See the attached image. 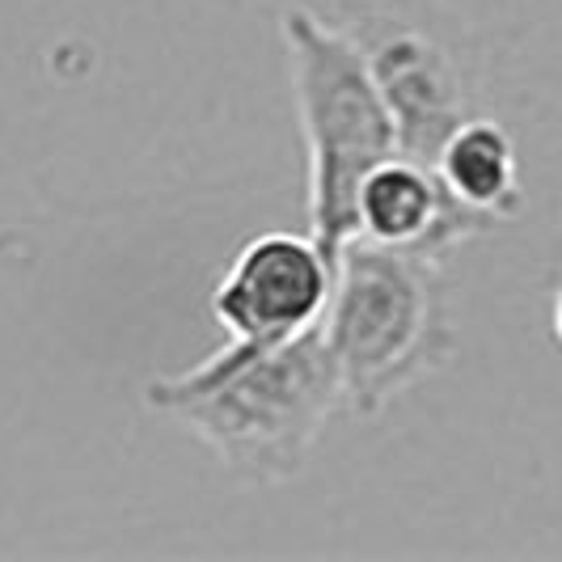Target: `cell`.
Wrapping results in <instances>:
<instances>
[{
	"mask_svg": "<svg viewBox=\"0 0 562 562\" xmlns=\"http://www.w3.org/2000/svg\"><path fill=\"white\" fill-rule=\"evenodd\" d=\"M431 166L440 173L452 203H461L486 228L507 225L520 216V207H525L520 157H516V140L507 136L504 123H495L486 114H470L445 136Z\"/></svg>",
	"mask_w": 562,
	"mask_h": 562,
	"instance_id": "52a82bcc",
	"label": "cell"
},
{
	"mask_svg": "<svg viewBox=\"0 0 562 562\" xmlns=\"http://www.w3.org/2000/svg\"><path fill=\"white\" fill-rule=\"evenodd\" d=\"M144 406L199 436L228 474L267 486L310 465L347 397L335 351L313 326L283 342L228 338L207 360L153 376Z\"/></svg>",
	"mask_w": 562,
	"mask_h": 562,
	"instance_id": "6da1fadb",
	"label": "cell"
},
{
	"mask_svg": "<svg viewBox=\"0 0 562 562\" xmlns=\"http://www.w3.org/2000/svg\"><path fill=\"white\" fill-rule=\"evenodd\" d=\"M482 221L470 216L461 203H452L440 173L431 161L394 153L360 182L356 195V237L390 246V250H415L445 262L457 246L482 233Z\"/></svg>",
	"mask_w": 562,
	"mask_h": 562,
	"instance_id": "8992f818",
	"label": "cell"
},
{
	"mask_svg": "<svg viewBox=\"0 0 562 562\" xmlns=\"http://www.w3.org/2000/svg\"><path fill=\"white\" fill-rule=\"evenodd\" d=\"M554 335H559V342H562V288H559V296H554Z\"/></svg>",
	"mask_w": 562,
	"mask_h": 562,
	"instance_id": "ba28073f",
	"label": "cell"
},
{
	"mask_svg": "<svg viewBox=\"0 0 562 562\" xmlns=\"http://www.w3.org/2000/svg\"><path fill=\"white\" fill-rule=\"evenodd\" d=\"M326 18L360 47L394 111L402 153L436 161L445 136L474 114L470 59L436 22V0H335Z\"/></svg>",
	"mask_w": 562,
	"mask_h": 562,
	"instance_id": "277c9868",
	"label": "cell"
},
{
	"mask_svg": "<svg viewBox=\"0 0 562 562\" xmlns=\"http://www.w3.org/2000/svg\"><path fill=\"white\" fill-rule=\"evenodd\" d=\"M335 296V254L313 233H258L233 254L212 313L241 342H283L322 326Z\"/></svg>",
	"mask_w": 562,
	"mask_h": 562,
	"instance_id": "5b68a950",
	"label": "cell"
},
{
	"mask_svg": "<svg viewBox=\"0 0 562 562\" xmlns=\"http://www.w3.org/2000/svg\"><path fill=\"white\" fill-rule=\"evenodd\" d=\"M445 262L351 237L335 258L322 335L335 351L347 411L372 419L449 364L452 317Z\"/></svg>",
	"mask_w": 562,
	"mask_h": 562,
	"instance_id": "7a4b0ae2",
	"label": "cell"
},
{
	"mask_svg": "<svg viewBox=\"0 0 562 562\" xmlns=\"http://www.w3.org/2000/svg\"><path fill=\"white\" fill-rule=\"evenodd\" d=\"M280 38L310 157V233L338 258L356 237L360 182L402 153V136L360 47L326 13L283 9Z\"/></svg>",
	"mask_w": 562,
	"mask_h": 562,
	"instance_id": "3957f363",
	"label": "cell"
}]
</instances>
